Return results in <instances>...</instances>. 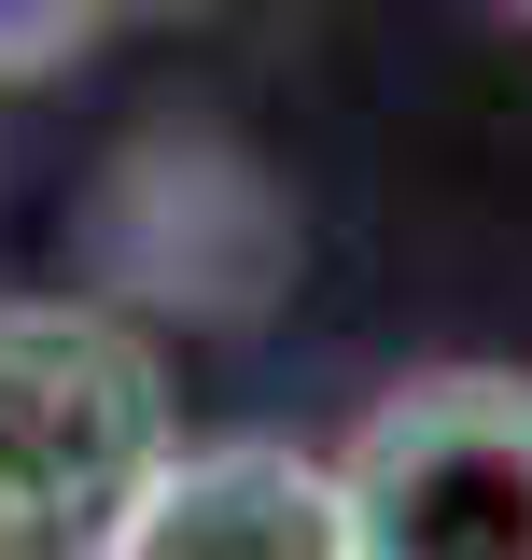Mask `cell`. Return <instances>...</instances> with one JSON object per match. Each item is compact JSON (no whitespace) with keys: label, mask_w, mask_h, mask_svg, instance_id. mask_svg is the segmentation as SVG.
Here are the masks:
<instances>
[{"label":"cell","mask_w":532,"mask_h":560,"mask_svg":"<svg viewBox=\"0 0 532 560\" xmlns=\"http://www.w3.org/2000/svg\"><path fill=\"white\" fill-rule=\"evenodd\" d=\"M99 560H350L336 448H294V434H183Z\"/></svg>","instance_id":"3"},{"label":"cell","mask_w":532,"mask_h":560,"mask_svg":"<svg viewBox=\"0 0 532 560\" xmlns=\"http://www.w3.org/2000/svg\"><path fill=\"white\" fill-rule=\"evenodd\" d=\"M350 560H532V364H406L336 434Z\"/></svg>","instance_id":"2"},{"label":"cell","mask_w":532,"mask_h":560,"mask_svg":"<svg viewBox=\"0 0 532 560\" xmlns=\"http://www.w3.org/2000/svg\"><path fill=\"white\" fill-rule=\"evenodd\" d=\"M169 448L183 393L127 308L0 294V560H99Z\"/></svg>","instance_id":"1"},{"label":"cell","mask_w":532,"mask_h":560,"mask_svg":"<svg viewBox=\"0 0 532 560\" xmlns=\"http://www.w3.org/2000/svg\"><path fill=\"white\" fill-rule=\"evenodd\" d=\"M519 14H532V0H519Z\"/></svg>","instance_id":"4"}]
</instances>
